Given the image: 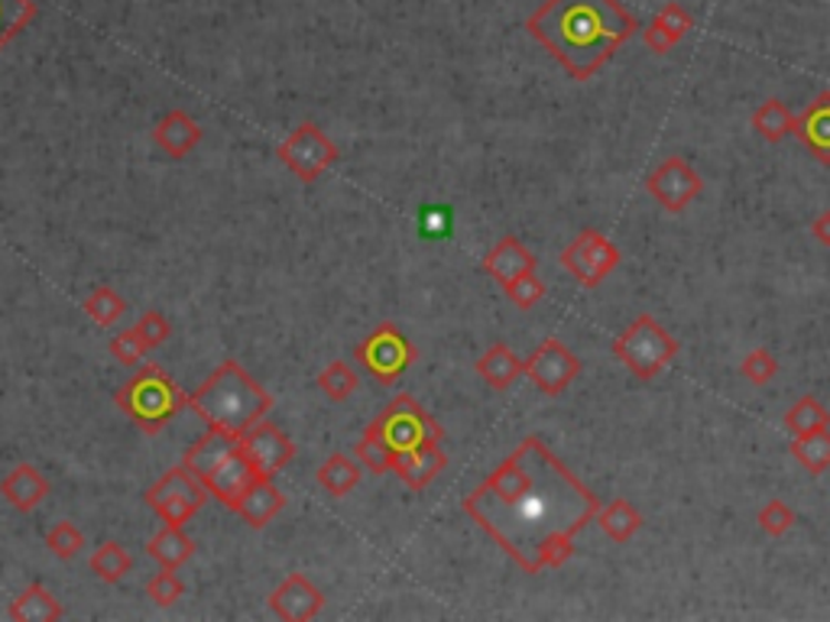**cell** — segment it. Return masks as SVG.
I'll use <instances>...</instances> for the list:
<instances>
[{
  "mask_svg": "<svg viewBox=\"0 0 830 622\" xmlns=\"http://www.w3.org/2000/svg\"><path fill=\"white\" fill-rule=\"evenodd\" d=\"M464 513L526 574H542L575 555V538L597 519L600 499L538 434H529L464 496Z\"/></svg>",
  "mask_w": 830,
  "mask_h": 622,
  "instance_id": "cell-1",
  "label": "cell"
},
{
  "mask_svg": "<svg viewBox=\"0 0 830 622\" xmlns=\"http://www.w3.org/2000/svg\"><path fill=\"white\" fill-rule=\"evenodd\" d=\"M526 30L575 82H590L639 23L620 0H545Z\"/></svg>",
  "mask_w": 830,
  "mask_h": 622,
  "instance_id": "cell-2",
  "label": "cell"
},
{
  "mask_svg": "<svg viewBox=\"0 0 830 622\" xmlns=\"http://www.w3.org/2000/svg\"><path fill=\"white\" fill-rule=\"evenodd\" d=\"M189 409L208 429L246 434L273 412V396L238 360H224L204 377L196 392H189Z\"/></svg>",
  "mask_w": 830,
  "mask_h": 622,
  "instance_id": "cell-3",
  "label": "cell"
},
{
  "mask_svg": "<svg viewBox=\"0 0 830 622\" xmlns=\"http://www.w3.org/2000/svg\"><path fill=\"white\" fill-rule=\"evenodd\" d=\"M182 464L196 474L204 489L211 493V499H218L221 506L234 509V503L241 499L246 486L260 477L244 454L241 434L231 431L208 429L196 444L186 451Z\"/></svg>",
  "mask_w": 830,
  "mask_h": 622,
  "instance_id": "cell-4",
  "label": "cell"
},
{
  "mask_svg": "<svg viewBox=\"0 0 830 622\" xmlns=\"http://www.w3.org/2000/svg\"><path fill=\"white\" fill-rule=\"evenodd\" d=\"M114 405L144 434H159L179 415L182 405H189V392H182L162 367L144 363L134 380L114 392Z\"/></svg>",
  "mask_w": 830,
  "mask_h": 622,
  "instance_id": "cell-5",
  "label": "cell"
},
{
  "mask_svg": "<svg viewBox=\"0 0 830 622\" xmlns=\"http://www.w3.org/2000/svg\"><path fill=\"white\" fill-rule=\"evenodd\" d=\"M679 340L669 335L652 315H639L623 335L613 340V357L633 373L635 380H655L675 357Z\"/></svg>",
  "mask_w": 830,
  "mask_h": 622,
  "instance_id": "cell-6",
  "label": "cell"
},
{
  "mask_svg": "<svg viewBox=\"0 0 830 622\" xmlns=\"http://www.w3.org/2000/svg\"><path fill=\"white\" fill-rule=\"evenodd\" d=\"M364 434L384 441L392 454H402V451H412L419 444L441 441V425L412 396L399 392L390 405L364 429Z\"/></svg>",
  "mask_w": 830,
  "mask_h": 622,
  "instance_id": "cell-7",
  "label": "cell"
},
{
  "mask_svg": "<svg viewBox=\"0 0 830 622\" xmlns=\"http://www.w3.org/2000/svg\"><path fill=\"white\" fill-rule=\"evenodd\" d=\"M147 506L169 526H186L192 523L201 506L211 499V493L204 489V483L182 464V467H172L166 471L162 477L156 479L147 489Z\"/></svg>",
  "mask_w": 830,
  "mask_h": 622,
  "instance_id": "cell-8",
  "label": "cell"
},
{
  "mask_svg": "<svg viewBox=\"0 0 830 622\" xmlns=\"http://www.w3.org/2000/svg\"><path fill=\"white\" fill-rule=\"evenodd\" d=\"M354 357L377 383L392 386L416 363L419 350L392 321H384V325H377V331H370L354 347Z\"/></svg>",
  "mask_w": 830,
  "mask_h": 622,
  "instance_id": "cell-9",
  "label": "cell"
},
{
  "mask_svg": "<svg viewBox=\"0 0 830 622\" xmlns=\"http://www.w3.org/2000/svg\"><path fill=\"white\" fill-rule=\"evenodd\" d=\"M276 156L283 159V166L293 172L295 179L305 182V186L318 182L342 159L335 140L318 124H312V120H305L295 130H290L286 140L276 149Z\"/></svg>",
  "mask_w": 830,
  "mask_h": 622,
  "instance_id": "cell-10",
  "label": "cell"
},
{
  "mask_svg": "<svg viewBox=\"0 0 830 622\" xmlns=\"http://www.w3.org/2000/svg\"><path fill=\"white\" fill-rule=\"evenodd\" d=\"M620 263V250L600 231L587 228L561 250V266L585 288L600 286Z\"/></svg>",
  "mask_w": 830,
  "mask_h": 622,
  "instance_id": "cell-11",
  "label": "cell"
},
{
  "mask_svg": "<svg viewBox=\"0 0 830 622\" xmlns=\"http://www.w3.org/2000/svg\"><path fill=\"white\" fill-rule=\"evenodd\" d=\"M523 373L533 380L538 392L545 396H561L568 386L578 380L581 373V360L558 340V337H545L533 350V357L526 360Z\"/></svg>",
  "mask_w": 830,
  "mask_h": 622,
  "instance_id": "cell-12",
  "label": "cell"
},
{
  "mask_svg": "<svg viewBox=\"0 0 830 622\" xmlns=\"http://www.w3.org/2000/svg\"><path fill=\"white\" fill-rule=\"evenodd\" d=\"M645 192L652 194L669 214H682L684 208L704 192V182L687 166L684 156H669L659 169H652L645 176Z\"/></svg>",
  "mask_w": 830,
  "mask_h": 622,
  "instance_id": "cell-13",
  "label": "cell"
},
{
  "mask_svg": "<svg viewBox=\"0 0 830 622\" xmlns=\"http://www.w3.org/2000/svg\"><path fill=\"white\" fill-rule=\"evenodd\" d=\"M241 444H244V454L260 477H276L295 457L293 437L280 425H273L270 419L256 422L246 434H241Z\"/></svg>",
  "mask_w": 830,
  "mask_h": 622,
  "instance_id": "cell-14",
  "label": "cell"
},
{
  "mask_svg": "<svg viewBox=\"0 0 830 622\" xmlns=\"http://www.w3.org/2000/svg\"><path fill=\"white\" fill-rule=\"evenodd\" d=\"M270 610L286 622L315 620L325 607V593L305 574H290L273 593H270Z\"/></svg>",
  "mask_w": 830,
  "mask_h": 622,
  "instance_id": "cell-15",
  "label": "cell"
},
{
  "mask_svg": "<svg viewBox=\"0 0 830 622\" xmlns=\"http://www.w3.org/2000/svg\"><path fill=\"white\" fill-rule=\"evenodd\" d=\"M444 467H448V457L441 451V441H429V444H419L412 451H402L392 461V474L416 493L425 489L429 483H435Z\"/></svg>",
  "mask_w": 830,
  "mask_h": 622,
  "instance_id": "cell-16",
  "label": "cell"
},
{
  "mask_svg": "<svg viewBox=\"0 0 830 622\" xmlns=\"http://www.w3.org/2000/svg\"><path fill=\"white\" fill-rule=\"evenodd\" d=\"M283 509H286V493L273 483V477H256L234 503V513L250 528H266Z\"/></svg>",
  "mask_w": 830,
  "mask_h": 622,
  "instance_id": "cell-17",
  "label": "cell"
},
{
  "mask_svg": "<svg viewBox=\"0 0 830 622\" xmlns=\"http://www.w3.org/2000/svg\"><path fill=\"white\" fill-rule=\"evenodd\" d=\"M536 253H533L519 238H500L496 240V246L484 256L487 276H493L503 288L509 286V283H516V280L526 276V273H536Z\"/></svg>",
  "mask_w": 830,
  "mask_h": 622,
  "instance_id": "cell-18",
  "label": "cell"
},
{
  "mask_svg": "<svg viewBox=\"0 0 830 622\" xmlns=\"http://www.w3.org/2000/svg\"><path fill=\"white\" fill-rule=\"evenodd\" d=\"M795 137L818 162L830 166V92H821L795 117Z\"/></svg>",
  "mask_w": 830,
  "mask_h": 622,
  "instance_id": "cell-19",
  "label": "cell"
},
{
  "mask_svg": "<svg viewBox=\"0 0 830 622\" xmlns=\"http://www.w3.org/2000/svg\"><path fill=\"white\" fill-rule=\"evenodd\" d=\"M691 27H694V17L684 10L682 3L672 0V3H665L652 17L649 30H642V43L652 49L655 55H665V52H672L691 33Z\"/></svg>",
  "mask_w": 830,
  "mask_h": 622,
  "instance_id": "cell-20",
  "label": "cell"
},
{
  "mask_svg": "<svg viewBox=\"0 0 830 622\" xmlns=\"http://www.w3.org/2000/svg\"><path fill=\"white\" fill-rule=\"evenodd\" d=\"M0 496L17 513H33L50 496V479L43 477L33 464H17L7 477L0 479Z\"/></svg>",
  "mask_w": 830,
  "mask_h": 622,
  "instance_id": "cell-21",
  "label": "cell"
},
{
  "mask_svg": "<svg viewBox=\"0 0 830 622\" xmlns=\"http://www.w3.org/2000/svg\"><path fill=\"white\" fill-rule=\"evenodd\" d=\"M153 140L169 159H186L201 144V127L182 107H176L153 127Z\"/></svg>",
  "mask_w": 830,
  "mask_h": 622,
  "instance_id": "cell-22",
  "label": "cell"
},
{
  "mask_svg": "<svg viewBox=\"0 0 830 622\" xmlns=\"http://www.w3.org/2000/svg\"><path fill=\"white\" fill-rule=\"evenodd\" d=\"M147 555L166 571H179L192 555H196V541L186 535V526H169L162 523V528L149 538Z\"/></svg>",
  "mask_w": 830,
  "mask_h": 622,
  "instance_id": "cell-23",
  "label": "cell"
},
{
  "mask_svg": "<svg viewBox=\"0 0 830 622\" xmlns=\"http://www.w3.org/2000/svg\"><path fill=\"white\" fill-rule=\"evenodd\" d=\"M523 367H526V360H519L513 354V347H506L503 340H496L493 347H487V354L474 363L477 377L490 389H496V392H503V389H509V386L516 383L523 377Z\"/></svg>",
  "mask_w": 830,
  "mask_h": 622,
  "instance_id": "cell-24",
  "label": "cell"
},
{
  "mask_svg": "<svg viewBox=\"0 0 830 622\" xmlns=\"http://www.w3.org/2000/svg\"><path fill=\"white\" fill-rule=\"evenodd\" d=\"M7 616L17 622H55L65 616V607L52 597L40 580H36V583H30V587L10 603Z\"/></svg>",
  "mask_w": 830,
  "mask_h": 622,
  "instance_id": "cell-25",
  "label": "cell"
},
{
  "mask_svg": "<svg viewBox=\"0 0 830 622\" xmlns=\"http://www.w3.org/2000/svg\"><path fill=\"white\" fill-rule=\"evenodd\" d=\"M360 477H364V464H360V461H350L347 454H332V457L315 471L318 486H322L328 496H335V499H342L350 489H357Z\"/></svg>",
  "mask_w": 830,
  "mask_h": 622,
  "instance_id": "cell-26",
  "label": "cell"
},
{
  "mask_svg": "<svg viewBox=\"0 0 830 622\" xmlns=\"http://www.w3.org/2000/svg\"><path fill=\"white\" fill-rule=\"evenodd\" d=\"M753 130L766 140V144H779L788 134H795V114L788 110V104L779 97H769L756 107L753 114Z\"/></svg>",
  "mask_w": 830,
  "mask_h": 622,
  "instance_id": "cell-27",
  "label": "cell"
},
{
  "mask_svg": "<svg viewBox=\"0 0 830 622\" xmlns=\"http://www.w3.org/2000/svg\"><path fill=\"white\" fill-rule=\"evenodd\" d=\"M597 526L603 528V535L610 538V541H630L635 531L642 528V513L635 509L630 499H613L610 506H603L600 513H597Z\"/></svg>",
  "mask_w": 830,
  "mask_h": 622,
  "instance_id": "cell-28",
  "label": "cell"
},
{
  "mask_svg": "<svg viewBox=\"0 0 830 622\" xmlns=\"http://www.w3.org/2000/svg\"><path fill=\"white\" fill-rule=\"evenodd\" d=\"M785 429L791 431L795 437L811 434V431L830 429V412L824 409V402L818 396H801L788 412H785Z\"/></svg>",
  "mask_w": 830,
  "mask_h": 622,
  "instance_id": "cell-29",
  "label": "cell"
},
{
  "mask_svg": "<svg viewBox=\"0 0 830 622\" xmlns=\"http://www.w3.org/2000/svg\"><path fill=\"white\" fill-rule=\"evenodd\" d=\"M92 574H98L104 583H117L134 571V558L120 541H104L101 548H95L92 561H88Z\"/></svg>",
  "mask_w": 830,
  "mask_h": 622,
  "instance_id": "cell-30",
  "label": "cell"
},
{
  "mask_svg": "<svg viewBox=\"0 0 830 622\" xmlns=\"http://www.w3.org/2000/svg\"><path fill=\"white\" fill-rule=\"evenodd\" d=\"M791 457H795L808 474H824V471H830V431H811V434L795 437Z\"/></svg>",
  "mask_w": 830,
  "mask_h": 622,
  "instance_id": "cell-31",
  "label": "cell"
},
{
  "mask_svg": "<svg viewBox=\"0 0 830 622\" xmlns=\"http://www.w3.org/2000/svg\"><path fill=\"white\" fill-rule=\"evenodd\" d=\"M82 308H85V315H88L98 328H111V325H117V321L124 318L127 302H124V295H120L117 288L98 286L88 298H85Z\"/></svg>",
  "mask_w": 830,
  "mask_h": 622,
  "instance_id": "cell-32",
  "label": "cell"
},
{
  "mask_svg": "<svg viewBox=\"0 0 830 622\" xmlns=\"http://www.w3.org/2000/svg\"><path fill=\"white\" fill-rule=\"evenodd\" d=\"M357 386H360L357 370H354L350 363H344V360L328 363V367L318 373V389H322V392H325V399H332V402H344V399H350V396L357 392Z\"/></svg>",
  "mask_w": 830,
  "mask_h": 622,
  "instance_id": "cell-33",
  "label": "cell"
},
{
  "mask_svg": "<svg viewBox=\"0 0 830 622\" xmlns=\"http://www.w3.org/2000/svg\"><path fill=\"white\" fill-rule=\"evenodd\" d=\"M36 20L33 0H0V49Z\"/></svg>",
  "mask_w": 830,
  "mask_h": 622,
  "instance_id": "cell-34",
  "label": "cell"
},
{
  "mask_svg": "<svg viewBox=\"0 0 830 622\" xmlns=\"http://www.w3.org/2000/svg\"><path fill=\"white\" fill-rule=\"evenodd\" d=\"M46 548H50L59 561H72V558L82 555L85 535H82V528L75 526V523H55V526L46 531Z\"/></svg>",
  "mask_w": 830,
  "mask_h": 622,
  "instance_id": "cell-35",
  "label": "cell"
},
{
  "mask_svg": "<svg viewBox=\"0 0 830 622\" xmlns=\"http://www.w3.org/2000/svg\"><path fill=\"white\" fill-rule=\"evenodd\" d=\"M354 454H357V461L364 464V471H370V474H377V477H380V474H390L392 461H396V454H392L390 447H387L384 441L370 437V434H360Z\"/></svg>",
  "mask_w": 830,
  "mask_h": 622,
  "instance_id": "cell-36",
  "label": "cell"
},
{
  "mask_svg": "<svg viewBox=\"0 0 830 622\" xmlns=\"http://www.w3.org/2000/svg\"><path fill=\"white\" fill-rule=\"evenodd\" d=\"M756 523H759V528L769 535V538H781V535H788L791 528H795V523H798V516H795V509L785 503V499H769L763 509H759V516H756Z\"/></svg>",
  "mask_w": 830,
  "mask_h": 622,
  "instance_id": "cell-37",
  "label": "cell"
},
{
  "mask_svg": "<svg viewBox=\"0 0 830 622\" xmlns=\"http://www.w3.org/2000/svg\"><path fill=\"white\" fill-rule=\"evenodd\" d=\"M739 373H743V380H749L753 386H766L773 383V377L779 373V360L766 347H756L753 354L743 357Z\"/></svg>",
  "mask_w": 830,
  "mask_h": 622,
  "instance_id": "cell-38",
  "label": "cell"
},
{
  "mask_svg": "<svg viewBox=\"0 0 830 622\" xmlns=\"http://www.w3.org/2000/svg\"><path fill=\"white\" fill-rule=\"evenodd\" d=\"M107 350H111V357H114L117 363H124V367H137V363H144V357L149 354L147 340L137 335V328L120 331V335L107 344Z\"/></svg>",
  "mask_w": 830,
  "mask_h": 622,
  "instance_id": "cell-39",
  "label": "cell"
},
{
  "mask_svg": "<svg viewBox=\"0 0 830 622\" xmlns=\"http://www.w3.org/2000/svg\"><path fill=\"white\" fill-rule=\"evenodd\" d=\"M147 597L156 607H172V603H179V600L186 597V583L179 580L176 571H166V568H162L159 574L147 580Z\"/></svg>",
  "mask_w": 830,
  "mask_h": 622,
  "instance_id": "cell-40",
  "label": "cell"
},
{
  "mask_svg": "<svg viewBox=\"0 0 830 622\" xmlns=\"http://www.w3.org/2000/svg\"><path fill=\"white\" fill-rule=\"evenodd\" d=\"M506 298L516 305V308H533V305H538L542 298H545V283L538 280L536 273H526V276H519L516 283H509L506 286Z\"/></svg>",
  "mask_w": 830,
  "mask_h": 622,
  "instance_id": "cell-41",
  "label": "cell"
},
{
  "mask_svg": "<svg viewBox=\"0 0 830 622\" xmlns=\"http://www.w3.org/2000/svg\"><path fill=\"white\" fill-rule=\"evenodd\" d=\"M134 328H137V335L147 340L149 350L162 347V344L169 340V335H172V325L166 321L162 312H147V315H140V321H137Z\"/></svg>",
  "mask_w": 830,
  "mask_h": 622,
  "instance_id": "cell-42",
  "label": "cell"
},
{
  "mask_svg": "<svg viewBox=\"0 0 830 622\" xmlns=\"http://www.w3.org/2000/svg\"><path fill=\"white\" fill-rule=\"evenodd\" d=\"M422 234L432 240H441L451 231V211L448 208H422Z\"/></svg>",
  "mask_w": 830,
  "mask_h": 622,
  "instance_id": "cell-43",
  "label": "cell"
},
{
  "mask_svg": "<svg viewBox=\"0 0 830 622\" xmlns=\"http://www.w3.org/2000/svg\"><path fill=\"white\" fill-rule=\"evenodd\" d=\"M811 238L818 240L821 246H830V208L811 221Z\"/></svg>",
  "mask_w": 830,
  "mask_h": 622,
  "instance_id": "cell-44",
  "label": "cell"
}]
</instances>
